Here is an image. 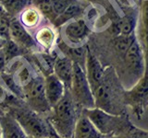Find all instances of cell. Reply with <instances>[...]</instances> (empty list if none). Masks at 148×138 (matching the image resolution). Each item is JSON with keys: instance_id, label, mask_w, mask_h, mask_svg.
<instances>
[{"instance_id": "cell-25", "label": "cell", "mask_w": 148, "mask_h": 138, "mask_svg": "<svg viewBox=\"0 0 148 138\" xmlns=\"http://www.w3.org/2000/svg\"><path fill=\"white\" fill-rule=\"evenodd\" d=\"M7 63L8 62L6 59V55H5V53L2 48V49H0V72H3V70L7 66Z\"/></svg>"}, {"instance_id": "cell-3", "label": "cell", "mask_w": 148, "mask_h": 138, "mask_svg": "<svg viewBox=\"0 0 148 138\" xmlns=\"http://www.w3.org/2000/svg\"><path fill=\"white\" fill-rule=\"evenodd\" d=\"M12 109L10 115L20 123L29 137L49 138L54 133L50 124L30 108Z\"/></svg>"}, {"instance_id": "cell-22", "label": "cell", "mask_w": 148, "mask_h": 138, "mask_svg": "<svg viewBox=\"0 0 148 138\" xmlns=\"http://www.w3.org/2000/svg\"><path fill=\"white\" fill-rule=\"evenodd\" d=\"M109 138H148V131L140 129L134 125L132 129H130L123 135Z\"/></svg>"}, {"instance_id": "cell-16", "label": "cell", "mask_w": 148, "mask_h": 138, "mask_svg": "<svg viewBox=\"0 0 148 138\" xmlns=\"http://www.w3.org/2000/svg\"><path fill=\"white\" fill-rule=\"evenodd\" d=\"M58 48L59 49V51L61 52V53L64 56H66L69 60H71L74 64H78L84 70L86 55L88 51L85 45L75 47V46H69L66 44L62 41L58 43Z\"/></svg>"}, {"instance_id": "cell-12", "label": "cell", "mask_w": 148, "mask_h": 138, "mask_svg": "<svg viewBox=\"0 0 148 138\" xmlns=\"http://www.w3.org/2000/svg\"><path fill=\"white\" fill-rule=\"evenodd\" d=\"M34 39L38 49L51 52L57 45V33L51 25H41L34 32Z\"/></svg>"}, {"instance_id": "cell-9", "label": "cell", "mask_w": 148, "mask_h": 138, "mask_svg": "<svg viewBox=\"0 0 148 138\" xmlns=\"http://www.w3.org/2000/svg\"><path fill=\"white\" fill-rule=\"evenodd\" d=\"M84 72L92 89V94H94V92L98 89L103 82L106 72L99 60L92 54L89 49L87 51Z\"/></svg>"}, {"instance_id": "cell-30", "label": "cell", "mask_w": 148, "mask_h": 138, "mask_svg": "<svg viewBox=\"0 0 148 138\" xmlns=\"http://www.w3.org/2000/svg\"><path fill=\"white\" fill-rule=\"evenodd\" d=\"M0 138H2V130H1V125H0Z\"/></svg>"}, {"instance_id": "cell-20", "label": "cell", "mask_w": 148, "mask_h": 138, "mask_svg": "<svg viewBox=\"0 0 148 138\" xmlns=\"http://www.w3.org/2000/svg\"><path fill=\"white\" fill-rule=\"evenodd\" d=\"M31 1L32 6H34L43 15L44 18H45L53 24L58 16L54 11L50 0H31Z\"/></svg>"}, {"instance_id": "cell-14", "label": "cell", "mask_w": 148, "mask_h": 138, "mask_svg": "<svg viewBox=\"0 0 148 138\" xmlns=\"http://www.w3.org/2000/svg\"><path fill=\"white\" fill-rule=\"evenodd\" d=\"M72 138H108L97 130L86 115L81 112L76 122Z\"/></svg>"}, {"instance_id": "cell-10", "label": "cell", "mask_w": 148, "mask_h": 138, "mask_svg": "<svg viewBox=\"0 0 148 138\" xmlns=\"http://www.w3.org/2000/svg\"><path fill=\"white\" fill-rule=\"evenodd\" d=\"M9 31H10V40L16 43L21 48L28 50L38 48L32 35L21 24L18 18H11L9 21Z\"/></svg>"}, {"instance_id": "cell-6", "label": "cell", "mask_w": 148, "mask_h": 138, "mask_svg": "<svg viewBox=\"0 0 148 138\" xmlns=\"http://www.w3.org/2000/svg\"><path fill=\"white\" fill-rule=\"evenodd\" d=\"M23 99L29 108L38 114H43L51 112V106L46 99L45 92V78L36 75L22 87Z\"/></svg>"}, {"instance_id": "cell-8", "label": "cell", "mask_w": 148, "mask_h": 138, "mask_svg": "<svg viewBox=\"0 0 148 138\" xmlns=\"http://www.w3.org/2000/svg\"><path fill=\"white\" fill-rule=\"evenodd\" d=\"M124 60L129 73L136 78V81L145 75V61L143 49L140 43L135 40L124 54Z\"/></svg>"}, {"instance_id": "cell-5", "label": "cell", "mask_w": 148, "mask_h": 138, "mask_svg": "<svg viewBox=\"0 0 148 138\" xmlns=\"http://www.w3.org/2000/svg\"><path fill=\"white\" fill-rule=\"evenodd\" d=\"M123 103L131 108L138 120L148 108V75H143L134 85L123 91Z\"/></svg>"}, {"instance_id": "cell-7", "label": "cell", "mask_w": 148, "mask_h": 138, "mask_svg": "<svg viewBox=\"0 0 148 138\" xmlns=\"http://www.w3.org/2000/svg\"><path fill=\"white\" fill-rule=\"evenodd\" d=\"M89 32V27L82 18L69 21L61 27L62 41L66 44L75 47L84 45Z\"/></svg>"}, {"instance_id": "cell-24", "label": "cell", "mask_w": 148, "mask_h": 138, "mask_svg": "<svg viewBox=\"0 0 148 138\" xmlns=\"http://www.w3.org/2000/svg\"><path fill=\"white\" fill-rule=\"evenodd\" d=\"M75 0H50L55 13L57 16L60 15L69 5L72 4Z\"/></svg>"}, {"instance_id": "cell-23", "label": "cell", "mask_w": 148, "mask_h": 138, "mask_svg": "<svg viewBox=\"0 0 148 138\" xmlns=\"http://www.w3.org/2000/svg\"><path fill=\"white\" fill-rule=\"evenodd\" d=\"M117 30L119 35H132L133 30V21L130 18H124L123 20L119 21Z\"/></svg>"}, {"instance_id": "cell-18", "label": "cell", "mask_w": 148, "mask_h": 138, "mask_svg": "<svg viewBox=\"0 0 148 138\" xmlns=\"http://www.w3.org/2000/svg\"><path fill=\"white\" fill-rule=\"evenodd\" d=\"M82 7L81 6V4L79 3L78 0H75L60 15L57 17L53 25L55 27L61 28L64 24H66L69 21L79 18L82 15Z\"/></svg>"}, {"instance_id": "cell-29", "label": "cell", "mask_w": 148, "mask_h": 138, "mask_svg": "<svg viewBox=\"0 0 148 138\" xmlns=\"http://www.w3.org/2000/svg\"><path fill=\"white\" fill-rule=\"evenodd\" d=\"M88 1H91V2H95V3H101V2H103L104 0H88Z\"/></svg>"}, {"instance_id": "cell-13", "label": "cell", "mask_w": 148, "mask_h": 138, "mask_svg": "<svg viewBox=\"0 0 148 138\" xmlns=\"http://www.w3.org/2000/svg\"><path fill=\"white\" fill-rule=\"evenodd\" d=\"M66 89L63 83L56 76L54 73H51L45 77V92L51 108L57 104L63 98Z\"/></svg>"}, {"instance_id": "cell-21", "label": "cell", "mask_w": 148, "mask_h": 138, "mask_svg": "<svg viewBox=\"0 0 148 138\" xmlns=\"http://www.w3.org/2000/svg\"><path fill=\"white\" fill-rule=\"evenodd\" d=\"M21 47L16 43H14L12 40H8L5 41V44L3 46V51L6 55L7 62H10L14 58L18 57L21 54Z\"/></svg>"}, {"instance_id": "cell-17", "label": "cell", "mask_w": 148, "mask_h": 138, "mask_svg": "<svg viewBox=\"0 0 148 138\" xmlns=\"http://www.w3.org/2000/svg\"><path fill=\"white\" fill-rule=\"evenodd\" d=\"M43 15L34 7L31 6L24 9L18 17V21L27 30H35L42 25Z\"/></svg>"}, {"instance_id": "cell-27", "label": "cell", "mask_w": 148, "mask_h": 138, "mask_svg": "<svg viewBox=\"0 0 148 138\" xmlns=\"http://www.w3.org/2000/svg\"><path fill=\"white\" fill-rule=\"evenodd\" d=\"M6 15H8V14L6 13V11L4 10V8H3V7H2V5L0 4V18H4Z\"/></svg>"}, {"instance_id": "cell-11", "label": "cell", "mask_w": 148, "mask_h": 138, "mask_svg": "<svg viewBox=\"0 0 148 138\" xmlns=\"http://www.w3.org/2000/svg\"><path fill=\"white\" fill-rule=\"evenodd\" d=\"M53 73L63 83L66 90L71 89L73 76V62L63 54L57 55L54 64Z\"/></svg>"}, {"instance_id": "cell-15", "label": "cell", "mask_w": 148, "mask_h": 138, "mask_svg": "<svg viewBox=\"0 0 148 138\" xmlns=\"http://www.w3.org/2000/svg\"><path fill=\"white\" fill-rule=\"evenodd\" d=\"M0 125L2 138H29L20 123L10 114L5 113L0 115Z\"/></svg>"}, {"instance_id": "cell-2", "label": "cell", "mask_w": 148, "mask_h": 138, "mask_svg": "<svg viewBox=\"0 0 148 138\" xmlns=\"http://www.w3.org/2000/svg\"><path fill=\"white\" fill-rule=\"evenodd\" d=\"M82 112L86 115L102 135L108 138L121 135L134 126L127 113L112 114L98 108L83 109Z\"/></svg>"}, {"instance_id": "cell-1", "label": "cell", "mask_w": 148, "mask_h": 138, "mask_svg": "<svg viewBox=\"0 0 148 138\" xmlns=\"http://www.w3.org/2000/svg\"><path fill=\"white\" fill-rule=\"evenodd\" d=\"M81 112H79V106L74 102L71 92L66 90L63 98L51 110L47 122L59 137L72 138Z\"/></svg>"}, {"instance_id": "cell-4", "label": "cell", "mask_w": 148, "mask_h": 138, "mask_svg": "<svg viewBox=\"0 0 148 138\" xmlns=\"http://www.w3.org/2000/svg\"><path fill=\"white\" fill-rule=\"evenodd\" d=\"M69 92L74 102L79 106V108L82 110L95 108L94 94L88 82L85 72L78 64L74 63L73 76Z\"/></svg>"}, {"instance_id": "cell-32", "label": "cell", "mask_w": 148, "mask_h": 138, "mask_svg": "<svg viewBox=\"0 0 148 138\" xmlns=\"http://www.w3.org/2000/svg\"><path fill=\"white\" fill-rule=\"evenodd\" d=\"M29 138H36V137H29Z\"/></svg>"}, {"instance_id": "cell-31", "label": "cell", "mask_w": 148, "mask_h": 138, "mask_svg": "<svg viewBox=\"0 0 148 138\" xmlns=\"http://www.w3.org/2000/svg\"><path fill=\"white\" fill-rule=\"evenodd\" d=\"M4 1H5V0H0V4H2V3H3Z\"/></svg>"}, {"instance_id": "cell-26", "label": "cell", "mask_w": 148, "mask_h": 138, "mask_svg": "<svg viewBox=\"0 0 148 138\" xmlns=\"http://www.w3.org/2000/svg\"><path fill=\"white\" fill-rule=\"evenodd\" d=\"M6 97H7L6 87H5V84L3 83V81L0 79V103H2L6 99Z\"/></svg>"}, {"instance_id": "cell-19", "label": "cell", "mask_w": 148, "mask_h": 138, "mask_svg": "<svg viewBox=\"0 0 148 138\" xmlns=\"http://www.w3.org/2000/svg\"><path fill=\"white\" fill-rule=\"evenodd\" d=\"M1 5L9 17L18 18L24 9L32 6V1L31 0H5Z\"/></svg>"}, {"instance_id": "cell-28", "label": "cell", "mask_w": 148, "mask_h": 138, "mask_svg": "<svg viewBox=\"0 0 148 138\" xmlns=\"http://www.w3.org/2000/svg\"><path fill=\"white\" fill-rule=\"evenodd\" d=\"M4 44H5V41L0 38V49H2V48H3Z\"/></svg>"}]
</instances>
